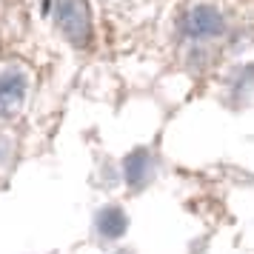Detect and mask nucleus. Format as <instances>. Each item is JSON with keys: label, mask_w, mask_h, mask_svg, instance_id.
I'll use <instances>...</instances> for the list:
<instances>
[{"label": "nucleus", "mask_w": 254, "mask_h": 254, "mask_svg": "<svg viewBox=\"0 0 254 254\" xmlns=\"http://www.w3.org/2000/svg\"><path fill=\"white\" fill-rule=\"evenodd\" d=\"M223 29H226V20H223L220 9H214L211 3H194L180 17V32L191 40H211Z\"/></svg>", "instance_id": "1"}, {"label": "nucleus", "mask_w": 254, "mask_h": 254, "mask_svg": "<svg viewBox=\"0 0 254 254\" xmlns=\"http://www.w3.org/2000/svg\"><path fill=\"white\" fill-rule=\"evenodd\" d=\"M58 23L77 46L89 40L92 26H89V9L83 0H58Z\"/></svg>", "instance_id": "2"}, {"label": "nucleus", "mask_w": 254, "mask_h": 254, "mask_svg": "<svg viewBox=\"0 0 254 254\" xmlns=\"http://www.w3.org/2000/svg\"><path fill=\"white\" fill-rule=\"evenodd\" d=\"M26 100V77L23 71L6 69L0 71V115L9 117L14 115Z\"/></svg>", "instance_id": "3"}]
</instances>
